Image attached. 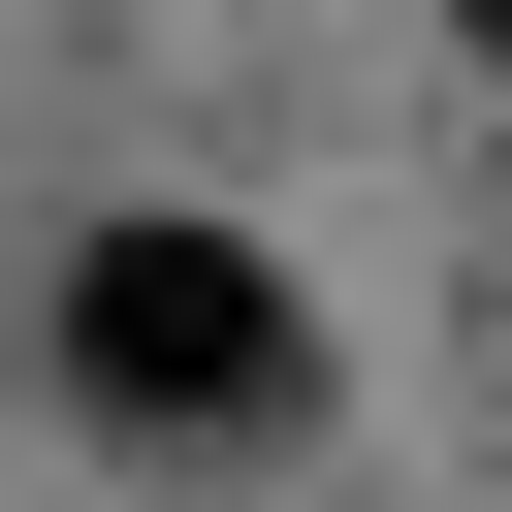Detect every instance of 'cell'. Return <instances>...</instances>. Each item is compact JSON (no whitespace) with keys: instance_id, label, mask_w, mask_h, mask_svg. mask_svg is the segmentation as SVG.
Returning a JSON list of instances; mask_svg holds the SVG:
<instances>
[{"instance_id":"cell-1","label":"cell","mask_w":512,"mask_h":512,"mask_svg":"<svg viewBox=\"0 0 512 512\" xmlns=\"http://www.w3.org/2000/svg\"><path fill=\"white\" fill-rule=\"evenodd\" d=\"M64 384H96V416H160V448H224V416H288V384H320V320H288L224 224H96V256H64Z\"/></svg>"},{"instance_id":"cell-2","label":"cell","mask_w":512,"mask_h":512,"mask_svg":"<svg viewBox=\"0 0 512 512\" xmlns=\"http://www.w3.org/2000/svg\"><path fill=\"white\" fill-rule=\"evenodd\" d=\"M448 32H480V64H512V0H448Z\"/></svg>"}]
</instances>
